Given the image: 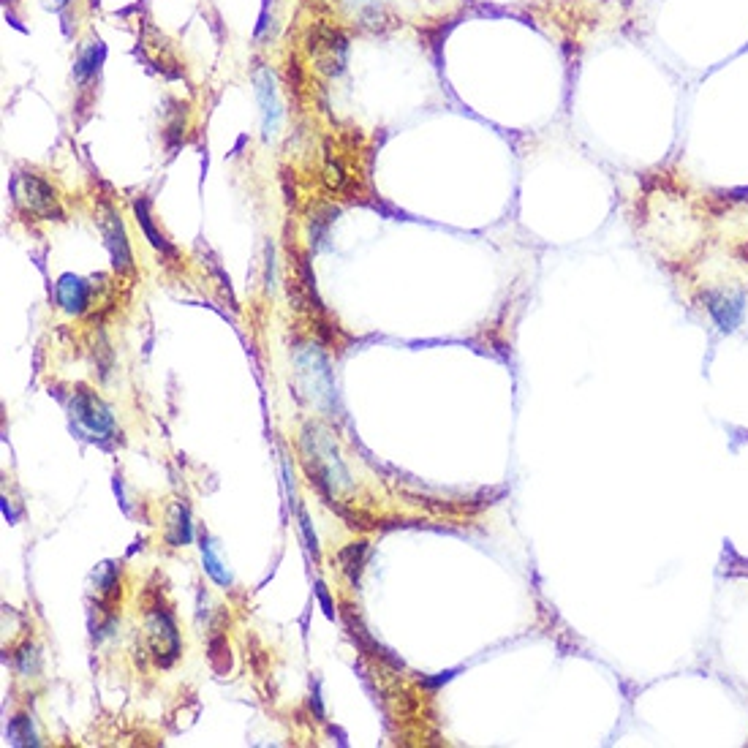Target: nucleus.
<instances>
[{
    "mask_svg": "<svg viewBox=\"0 0 748 748\" xmlns=\"http://www.w3.org/2000/svg\"><path fill=\"white\" fill-rule=\"evenodd\" d=\"M134 213H136V221H139V224H142V229H145L150 245H153V248H158V251H169V243H166L164 237L156 232V226H153V221H150V213H147V202H142V199H139V202L134 204Z\"/></svg>",
    "mask_w": 748,
    "mask_h": 748,
    "instance_id": "nucleus-13",
    "label": "nucleus"
},
{
    "mask_svg": "<svg viewBox=\"0 0 748 748\" xmlns=\"http://www.w3.org/2000/svg\"><path fill=\"white\" fill-rule=\"evenodd\" d=\"M104 58V49L98 41H93V47H88L77 60V68H74V74H77L79 85H85L88 79H93L98 74V63Z\"/></svg>",
    "mask_w": 748,
    "mask_h": 748,
    "instance_id": "nucleus-10",
    "label": "nucleus"
},
{
    "mask_svg": "<svg viewBox=\"0 0 748 748\" xmlns=\"http://www.w3.org/2000/svg\"><path fill=\"white\" fill-rule=\"evenodd\" d=\"M98 226H101V234H104V240H107V248L109 253H112L115 270H131V251H128L123 221H120V215H117L109 204H101V210H98Z\"/></svg>",
    "mask_w": 748,
    "mask_h": 748,
    "instance_id": "nucleus-5",
    "label": "nucleus"
},
{
    "mask_svg": "<svg viewBox=\"0 0 748 748\" xmlns=\"http://www.w3.org/2000/svg\"><path fill=\"white\" fill-rule=\"evenodd\" d=\"M253 88H256V101H259V112H262V131L264 139H272L278 134L281 126V101H278V90H275V77L267 66L253 68Z\"/></svg>",
    "mask_w": 748,
    "mask_h": 748,
    "instance_id": "nucleus-4",
    "label": "nucleus"
},
{
    "mask_svg": "<svg viewBox=\"0 0 748 748\" xmlns=\"http://www.w3.org/2000/svg\"><path fill=\"white\" fill-rule=\"evenodd\" d=\"M308 52H311L313 63L321 74L327 77H338L346 71L349 63V41L338 28L330 25H316L308 33Z\"/></svg>",
    "mask_w": 748,
    "mask_h": 748,
    "instance_id": "nucleus-2",
    "label": "nucleus"
},
{
    "mask_svg": "<svg viewBox=\"0 0 748 748\" xmlns=\"http://www.w3.org/2000/svg\"><path fill=\"white\" fill-rule=\"evenodd\" d=\"M705 305H708V313L719 324L721 332H735L740 321H743L746 297L732 292H708L705 294Z\"/></svg>",
    "mask_w": 748,
    "mask_h": 748,
    "instance_id": "nucleus-6",
    "label": "nucleus"
},
{
    "mask_svg": "<svg viewBox=\"0 0 748 748\" xmlns=\"http://www.w3.org/2000/svg\"><path fill=\"white\" fill-rule=\"evenodd\" d=\"M11 194L25 213L39 218V221H60L63 218L55 188L33 172H17L11 180Z\"/></svg>",
    "mask_w": 748,
    "mask_h": 748,
    "instance_id": "nucleus-1",
    "label": "nucleus"
},
{
    "mask_svg": "<svg viewBox=\"0 0 748 748\" xmlns=\"http://www.w3.org/2000/svg\"><path fill=\"white\" fill-rule=\"evenodd\" d=\"M9 738L14 746H36L39 740L33 735V727L25 716H17V719L9 724Z\"/></svg>",
    "mask_w": 748,
    "mask_h": 748,
    "instance_id": "nucleus-14",
    "label": "nucleus"
},
{
    "mask_svg": "<svg viewBox=\"0 0 748 748\" xmlns=\"http://www.w3.org/2000/svg\"><path fill=\"white\" fill-rule=\"evenodd\" d=\"M202 558H204V569H207V574L213 577L215 583H218V585H232V574L226 572L224 561L218 558V553H215L213 542H210L207 536H202Z\"/></svg>",
    "mask_w": 748,
    "mask_h": 748,
    "instance_id": "nucleus-9",
    "label": "nucleus"
},
{
    "mask_svg": "<svg viewBox=\"0 0 748 748\" xmlns=\"http://www.w3.org/2000/svg\"><path fill=\"white\" fill-rule=\"evenodd\" d=\"M71 411L74 417L90 430V433H112V414L109 408L101 403V400L88 392V389H79L74 400H71Z\"/></svg>",
    "mask_w": 748,
    "mask_h": 748,
    "instance_id": "nucleus-7",
    "label": "nucleus"
},
{
    "mask_svg": "<svg viewBox=\"0 0 748 748\" xmlns=\"http://www.w3.org/2000/svg\"><path fill=\"white\" fill-rule=\"evenodd\" d=\"M88 300H90V289H88V283L82 281L79 275H63L58 281V302H60V308L68 313H82L85 308H88Z\"/></svg>",
    "mask_w": 748,
    "mask_h": 748,
    "instance_id": "nucleus-8",
    "label": "nucleus"
},
{
    "mask_svg": "<svg viewBox=\"0 0 748 748\" xmlns=\"http://www.w3.org/2000/svg\"><path fill=\"white\" fill-rule=\"evenodd\" d=\"M365 542H357V544H351V547H346L343 553H340V566H343V572H346V577H349L351 583L357 585V580H360V572H362V561H365Z\"/></svg>",
    "mask_w": 748,
    "mask_h": 748,
    "instance_id": "nucleus-11",
    "label": "nucleus"
},
{
    "mask_svg": "<svg viewBox=\"0 0 748 748\" xmlns=\"http://www.w3.org/2000/svg\"><path fill=\"white\" fill-rule=\"evenodd\" d=\"M300 525H302V531H305V539H308V547L316 553V534L311 531V520H308V515H305L302 509H300Z\"/></svg>",
    "mask_w": 748,
    "mask_h": 748,
    "instance_id": "nucleus-15",
    "label": "nucleus"
},
{
    "mask_svg": "<svg viewBox=\"0 0 748 748\" xmlns=\"http://www.w3.org/2000/svg\"><path fill=\"white\" fill-rule=\"evenodd\" d=\"M316 591H319V599L321 604H324V612H327V618H332V602H330V596H327V591H324V585H316Z\"/></svg>",
    "mask_w": 748,
    "mask_h": 748,
    "instance_id": "nucleus-16",
    "label": "nucleus"
},
{
    "mask_svg": "<svg viewBox=\"0 0 748 748\" xmlns=\"http://www.w3.org/2000/svg\"><path fill=\"white\" fill-rule=\"evenodd\" d=\"M172 544L180 547V544L191 542V525H188V509L183 504L172 506V534H169Z\"/></svg>",
    "mask_w": 748,
    "mask_h": 748,
    "instance_id": "nucleus-12",
    "label": "nucleus"
},
{
    "mask_svg": "<svg viewBox=\"0 0 748 748\" xmlns=\"http://www.w3.org/2000/svg\"><path fill=\"white\" fill-rule=\"evenodd\" d=\"M147 640L153 648V656L161 667H169L180 653V640H177L175 621L169 618V612L161 607L147 610Z\"/></svg>",
    "mask_w": 748,
    "mask_h": 748,
    "instance_id": "nucleus-3",
    "label": "nucleus"
}]
</instances>
